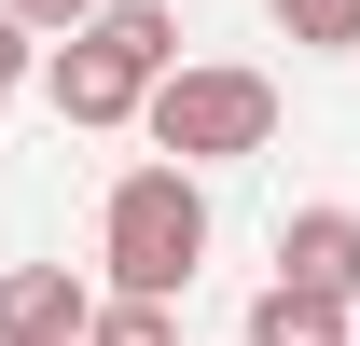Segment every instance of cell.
<instances>
[{"label": "cell", "instance_id": "obj_5", "mask_svg": "<svg viewBox=\"0 0 360 346\" xmlns=\"http://www.w3.org/2000/svg\"><path fill=\"white\" fill-rule=\"evenodd\" d=\"M84 319H97V291L70 263H14L0 277V346H84Z\"/></svg>", "mask_w": 360, "mask_h": 346}, {"label": "cell", "instance_id": "obj_8", "mask_svg": "<svg viewBox=\"0 0 360 346\" xmlns=\"http://www.w3.org/2000/svg\"><path fill=\"white\" fill-rule=\"evenodd\" d=\"M84 346H180V305H125V291H97Z\"/></svg>", "mask_w": 360, "mask_h": 346}, {"label": "cell", "instance_id": "obj_2", "mask_svg": "<svg viewBox=\"0 0 360 346\" xmlns=\"http://www.w3.org/2000/svg\"><path fill=\"white\" fill-rule=\"evenodd\" d=\"M97 263L125 305H180L194 263H208V180L194 167H125L97 194Z\"/></svg>", "mask_w": 360, "mask_h": 346}, {"label": "cell", "instance_id": "obj_3", "mask_svg": "<svg viewBox=\"0 0 360 346\" xmlns=\"http://www.w3.org/2000/svg\"><path fill=\"white\" fill-rule=\"evenodd\" d=\"M139 139H153V167H250V153H277V84L264 70H236V56H180L167 84L139 97Z\"/></svg>", "mask_w": 360, "mask_h": 346}, {"label": "cell", "instance_id": "obj_10", "mask_svg": "<svg viewBox=\"0 0 360 346\" xmlns=\"http://www.w3.org/2000/svg\"><path fill=\"white\" fill-rule=\"evenodd\" d=\"M14 84H42V42H28V28L0 14V97H14Z\"/></svg>", "mask_w": 360, "mask_h": 346}, {"label": "cell", "instance_id": "obj_7", "mask_svg": "<svg viewBox=\"0 0 360 346\" xmlns=\"http://www.w3.org/2000/svg\"><path fill=\"white\" fill-rule=\"evenodd\" d=\"M264 14H277L305 56H360V0H264Z\"/></svg>", "mask_w": 360, "mask_h": 346}, {"label": "cell", "instance_id": "obj_11", "mask_svg": "<svg viewBox=\"0 0 360 346\" xmlns=\"http://www.w3.org/2000/svg\"><path fill=\"white\" fill-rule=\"evenodd\" d=\"M347 346H360V333H347Z\"/></svg>", "mask_w": 360, "mask_h": 346}, {"label": "cell", "instance_id": "obj_6", "mask_svg": "<svg viewBox=\"0 0 360 346\" xmlns=\"http://www.w3.org/2000/svg\"><path fill=\"white\" fill-rule=\"evenodd\" d=\"M250 346H347V305H319V291H250Z\"/></svg>", "mask_w": 360, "mask_h": 346}, {"label": "cell", "instance_id": "obj_9", "mask_svg": "<svg viewBox=\"0 0 360 346\" xmlns=\"http://www.w3.org/2000/svg\"><path fill=\"white\" fill-rule=\"evenodd\" d=\"M0 14H14L28 42H70V28H84V14H97V0H0Z\"/></svg>", "mask_w": 360, "mask_h": 346}, {"label": "cell", "instance_id": "obj_4", "mask_svg": "<svg viewBox=\"0 0 360 346\" xmlns=\"http://www.w3.org/2000/svg\"><path fill=\"white\" fill-rule=\"evenodd\" d=\"M277 291L360 305V208H291L277 222Z\"/></svg>", "mask_w": 360, "mask_h": 346}, {"label": "cell", "instance_id": "obj_1", "mask_svg": "<svg viewBox=\"0 0 360 346\" xmlns=\"http://www.w3.org/2000/svg\"><path fill=\"white\" fill-rule=\"evenodd\" d=\"M167 70H180V14H167V0H97L84 28L42 56V97L70 111V125L111 139V125H139V97L167 84Z\"/></svg>", "mask_w": 360, "mask_h": 346}]
</instances>
